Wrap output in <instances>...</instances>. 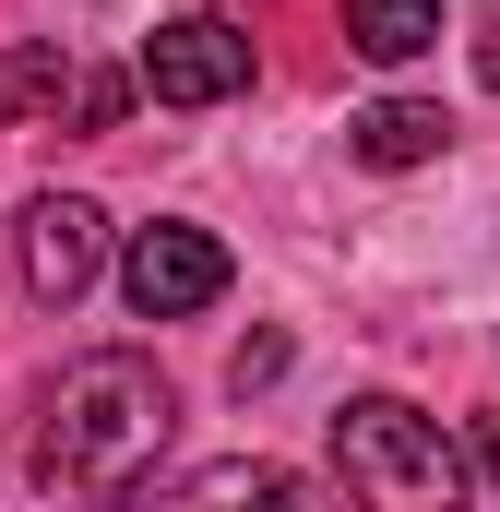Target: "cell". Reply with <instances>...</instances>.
<instances>
[{
	"label": "cell",
	"instance_id": "277c9868",
	"mask_svg": "<svg viewBox=\"0 0 500 512\" xmlns=\"http://www.w3.org/2000/svg\"><path fill=\"white\" fill-rule=\"evenodd\" d=\"M239 84H250V36H239V24L179 12V24L143 36V96H155V108H227Z\"/></svg>",
	"mask_w": 500,
	"mask_h": 512
},
{
	"label": "cell",
	"instance_id": "4fadbf2b",
	"mask_svg": "<svg viewBox=\"0 0 500 512\" xmlns=\"http://www.w3.org/2000/svg\"><path fill=\"white\" fill-rule=\"evenodd\" d=\"M477 72H489V96H500V36H489V48H477Z\"/></svg>",
	"mask_w": 500,
	"mask_h": 512
},
{
	"label": "cell",
	"instance_id": "7a4b0ae2",
	"mask_svg": "<svg viewBox=\"0 0 500 512\" xmlns=\"http://www.w3.org/2000/svg\"><path fill=\"white\" fill-rule=\"evenodd\" d=\"M334 477L358 501H453L465 489V453L441 441V417H417L405 393H358L334 417Z\"/></svg>",
	"mask_w": 500,
	"mask_h": 512
},
{
	"label": "cell",
	"instance_id": "8992f818",
	"mask_svg": "<svg viewBox=\"0 0 500 512\" xmlns=\"http://www.w3.org/2000/svg\"><path fill=\"white\" fill-rule=\"evenodd\" d=\"M346 143H358L370 167H429V155L453 143V108H429V96H370V108L346 120Z\"/></svg>",
	"mask_w": 500,
	"mask_h": 512
},
{
	"label": "cell",
	"instance_id": "8fae6325",
	"mask_svg": "<svg viewBox=\"0 0 500 512\" xmlns=\"http://www.w3.org/2000/svg\"><path fill=\"white\" fill-rule=\"evenodd\" d=\"M274 370H286V334H250V346H239V370H227V382H239V393H262Z\"/></svg>",
	"mask_w": 500,
	"mask_h": 512
},
{
	"label": "cell",
	"instance_id": "5b68a950",
	"mask_svg": "<svg viewBox=\"0 0 500 512\" xmlns=\"http://www.w3.org/2000/svg\"><path fill=\"white\" fill-rule=\"evenodd\" d=\"M12 262H24V286H36L48 310H72V298L96 286V262H108V215H96L84 191H36L24 227H12Z\"/></svg>",
	"mask_w": 500,
	"mask_h": 512
},
{
	"label": "cell",
	"instance_id": "52a82bcc",
	"mask_svg": "<svg viewBox=\"0 0 500 512\" xmlns=\"http://www.w3.org/2000/svg\"><path fill=\"white\" fill-rule=\"evenodd\" d=\"M346 48L358 60H429L441 48V0H346Z\"/></svg>",
	"mask_w": 500,
	"mask_h": 512
},
{
	"label": "cell",
	"instance_id": "9c48e42d",
	"mask_svg": "<svg viewBox=\"0 0 500 512\" xmlns=\"http://www.w3.org/2000/svg\"><path fill=\"white\" fill-rule=\"evenodd\" d=\"M167 501H310V477H286V465H191V477H167Z\"/></svg>",
	"mask_w": 500,
	"mask_h": 512
},
{
	"label": "cell",
	"instance_id": "6da1fadb",
	"mask_svg": "<svg viewBox=\"0 0 500 512\" xmlns=\"http://www.w3.org/2000/svg\"><path fill=\"white\" fill-rule=\"evenodd\" d=\"M167 429H179V393L155 358H131V346H96V358H72L60 393H48V429H36V477L48 489H84V501H120L155 477V453H167Z\"/></svg>",
	"mask_w": 500,
	"mask_h": 512
},
{
	"label": "cell",
	"instance_id": "30bf717a",
	"mask_svg": "<svg viewBox=\"0 0 500 512\" xmlns=\"http://www.w3.org/2000/svg\"><path fill=\"white\" fill-rule=\"evenodd\" d=\"M60 108H72L84 131H108V120L131 108V84H120V72H72V96H60Z\"/></svg>",
	"mask_w": 500,
	"mask_h": 512
},
{
	"label": "cell",
	"instance_id": "3957f363",
	"mask_svg": "<svg viewBox=\"0 0 500 512\" xmlns=\"http://www.w3.org/2000/svg\"><path fill=\"white\" fill-rule=\"evenodd\" d=\"M120 286H131V310H143V322H191V310H215V298H227V251H215L203 227L155 215V227H131Z\"/></svg>",
	"mask_w": 500,
	"mask_h": 512
},
{
	"label": "cell",
	"instance_id": "7c38bea8",
	"mask_svg": "<svg viewBox=\"0 0 500 512\" xmlns=\"http://www.w3.org/2000/svg\"><path fill=\"white\" fill-rule=\"evenodd\" d=\"M477 477L500 489V417H477Z\"/></svg>",
	"mask_w": 500,
	"mask_h": 512
},
{
	"label": "cell",
	"instance_id": "ba28073f",
	"mask_svg": "<svg viewBox=\"0 0 500 512\" xmlns=\"http://www.w3.org/2000/svg\"><path fill=\"white\" fill-rule=\"evenodd\" d=\"M72 96V48L60 36H24V48H0V131L36 120V108H60Z\"/></svg>",
	"mask_w": 500,
	"mask_h": 512
}]
</instances>
